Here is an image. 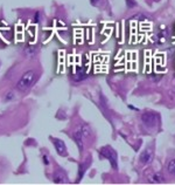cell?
Masks as SVG:
<instances>
[{
	"label": "cell",
	"instance_id": "1",
	"mask_svg": "<svg viewBox=\"0 0 175 185\" xmlns=\"http://www.w3.org/2000/svg\"><path fill=\"white\" fill-rule=\"evenodd\" d=\"M35 80V72L34 70H28L26 72L19 80V82L16 83V88L20 92H26L34 82Z\"/></svg>",
	"mask_w": 175,
	"mask_h": 185
},
{
	"label": "cell",
	"instance_id": "2",
	"mask_svg": "<svg viewBox=\"0 0 175 185\" xmlns=\"http://www.w3.org/2000/svg\"><path fill=\"white\" fill-rule=\"evenodd\" d=\"M99 153H100L103 157H105L106 159L110 161V163H111V165H112L113 169H117V168H118V165H117V153H116V151H115L112 148H110V146H104V148H102V149L99 150Z\"/></svg>",
	"mask_w": 175,
	"mask_h": 185
},
{
	"label": "cell",
	"instance_id": "3",
	"mask_svg": "<svg viewBox=\"0 0 175 185\" xmlns=\"http://www.w3.org/2000/svg\"><path fill=\"white\" fill-rule=\"evenodd\" d=\"M141 121L147 127H155L157 125V121H158V116L154 113L146 111V113H144L141 115Z\"/></svg>",
	"mask_w": 175,
	"mask_h": 185
},
{
	"label": "cell",
	"instance_id": "4",
	"mask_svg": "<svg viewBox=\"0 0 175 185\" xmlns=\"http://www.w3.org/2000/svg\"><path fill=\"white\" fill-rule=\"evenodd\" d=\"M53 143H54V146L57 151V153L60 156H67V148H65V144L63 141L58 138H51Z\"/></svg>",
	"mask_w": 175,
	"mask_h": 185
},
{
	"label": "cell",
	"instance_id": "5",
	"mask_svg": "<svg viewBox=\"0 0 175 185\" xmlns=\"http://www.w3.org/2000/svg\"><path fill=\"white\" fill-rule=\"evenodd\" d=\"M153 159V151L151 149L144 150V152L140 155V162L142 164H149Z\"/></svg>",
	"mask_w": 175,
	"mask_h": 185
},
{
	"label": "cell",
	"instance_id": "6",
	"mask_svg": "<svg viewBox=\"0 0 175 185\" xmlns=\"http://www.w3.org/2000/svg\"><path fill=\"white\" fill-rule=\"evenodd\" d=\"M53 182L56 183V184H63V183H65L67 182V177H65L64 172L61 171V170L55 171L54 175H53Z\"/></svg>",
	"mask_w": 175,
	"mask_h": 185
},
{
	"label": "cell",
	"instance_id": "7",
	"mask_svg": "<svg viewBox=\"0 0 175 185\" xmlns=\"http://www.w3.org/2000/svg\"><path fill=\"white\" fill-rule=\"evenodd\" d=\"M73 137L75 139V142H76V144H77L80 151H82V150H83V135H82L81 130L78 129L77 131H75V134H74Z\"/></svg>",
	"mask_w": 175,
	"mask_h": 185
},
{
	"label": "cell",
	"instance_id": "8",
	"mask_svg": "<svg viewBox=\"0 0 175 185\" xmlns=\"http://www.w3.org/2000/svg\"><path fill=\"white\" fill-rule=\"evenodd\" d=\"M89 164H90V159H88V161H85L84 163H82V164L80 165V168H78V176H77V181H78V182L83 178V176H84V174H85V170L89 168Z\"/></svg>",
	"mask_w": 175,
	"mask_h": 185
},
{
	"label": "cell",
	"instance_id": "9",
	"mask_svg": "<svg viewBox=\"0 0 175 185\" xmlns=\"http://www.w3.org/2000/svg\"><path fill=\"white\" fill-rule=\"evenodd\" d=\"M149 181H151V183H164L165 182V178H164V176L161 175V174H154V175H152L151 176V178H149Z\"/></svg>",
	"mask_w": 175,
	"mask_h": 185
},
{
	"label": "cell",
	"instance_id": "10",
	"mask_svg": "<svg viewBox=\"0 0 175 185\" xmlns=\"http://www.w3.org/2000/svg\"><path fill=\"white\" fill-rule=\"evenodd\" d=\"M80 130H81V133H82L83 137H90V135H91V130H90L89 125H87V124H83V125H81Z\"/></svg>",
	"mask_w": 175,
	"mask_h": 185
},
{
	"label": "cell",
	"instance_id": "11",
	"mask_svg": "<svg viewBox=\"0 0 175 185\" xmlns=\"http://www.w3.org/2000/svg\"><path fill=\"white\" fill-rule=\"evenodd\" d=\"M167 170L171 175L175 176V159H172L169 163H168V166H167Z\"/></svg>",
	"mask_w": 175,
	"mask_h": 185
},
{
	"label": "cell",
	"instance_id": "12",
	"mask_svg": "<svg viewBox=\"0 0 175 185\" xmlns=\"http://www.w3.org/2000/svg\"><path fill=\"white\" fill-rule=\"evenodd\" d=\"M35 54H36V49H34V48H27V49H25V55L27 57H29V59H32Z\"/></svg>",
	"mask_w": 175,
	"mask_h": 185
},
{
	"label": "cell",
	"instance_id": "13",
	"mask_svg": "<svg viewBox=\"0 0 175 185\" xmlns=\"http://www.w3.org/2000/svg\"><path fill=\"white\" fill-rule=\"evenodd\" d=\"M14 98H15V94H14V92H8L6 95H5V101H6V102L12 101V100H14Z\"/></svg>",
	"mask_w": 175,
	"mask_h": 185
},
{
	"label": "cell",
	"instance_id": "14",
	"mask_svg": "<svg viewBox=\"0 0 175 185\" xmlns=\"http://www.w3.org/2000/svg\"><path fill=\"white\" fill-rule=\"evenodd\" d=\"M84 79H85V75H84L82 72H80L78 74L75 75V79H74V80H75V81H81V80H84Z\"/></svg>",
	"mask_w": 175,
	"mask_h": 185
},
{
	"label": "cell",
	"instance_id": "15",
	"mask_svg": "<svg viewBox=\"0 0 175 185\" xmlns=\"http://www.w3.org/2000/svg\"><path fill=\"white\" fill-rule=\"evenodd\" d=\"M126 2H127V6H129V7H134V6L137 5L134 0H126Z\"/></svg>",
	"mask_w": 175,
	"mask_h": 185
},
{
	"label": "cell",
	"instance_id": "16",
	"mask_svg": "<svg viewBox=\"0 0 175 185\" xmlns=\"http://www.w3.org/2000/svg\"><path fill=\"white\" fill-rule=\"evenodd\" d=\"M42 161H43L44 165H48V164H49V159H48V156H47V155H43V156H42Z\"/></svg>",
	"mask_w": 175,
	"mask_h": 185
},
{
	"label": "cell",
	"instance_id": "17",
	"mask_svg": "<svg viewBox=\"0 0 175 185\" xmlns=\"http://www.w3.org/2000/svg\"><path fill=\"white\" fill-rule=\"evenodd\" d=\"M39 19H40V13H39V12H36V14H35V16H34L35 22H39Z\"/></svg>",
	"mask_w": 175,
	"mask_h": 185
},
{
	"label": "cell",
	"instance_id": "18",
	"mask_svg": "<svg viewBox=\"0 0 175 185\" xmlns=\"http://www.w3.org/2000/svg\"><path fill=\"white\" fill-rule=\"evenodd\" d=\"M90 1H91V2H92V4H96V2H97V1H98V0H90Z\"/></svg>",
	"mask_w": 175,
	"mask_h": 185
}]
</instances>
